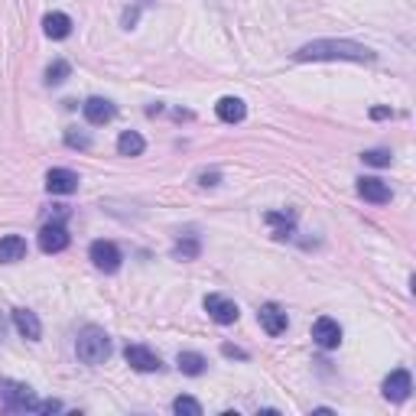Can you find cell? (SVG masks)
Here are the masks:
<instances>
[{
    "mask_svg": "<svg viewBox=\"0 0 416 416\" xmlns=\"http://www.w3.org/2000/svg\"><path fill=\"white\" fill-rule=\"evenodd\" d=\"M0 339H4V316H0Z\"/></svg>",
    "mask_w": 416,
    "mask_h": 416,
    "instance_id": "cell-30",
    "label": "cell"
},
{
    "mask_svg": "<svg viewBox=\"0 0 416 416\" xmlns=\"http://www.w3.org/2000/svg\"><path fill=\"white\" fill-rule=\"evenodd\" d=\"M124 358H127V364H131L133 371H140V374H153V371L163 368L160 355L150 351V348H143V345H127L124 348Z\"/></svg>",
    "mask_w": 416,
    "mask_h": 416,
    "instance_id": "cell-5",
    "label": "cell"
},
{
    "mask_svg": "<svg viewBox=\"0 0 416 416\" xmlns=\"http://www.w3.org/2000/svg\"><path fill=\"white\" fill-rule=\"evenodd\" d=\"M88 257H92V263L98 270H104V273H117V267H121V251H117V244H111V241H94L92 247H88Z\"/></svg>",
    "mask_w": 416,
    "mask_h": 416,
    "instance_id": "cell-4",
    "label": "cell"
},
{
    "mask_svg": "<svg viewBox=\"0 0 416 416\" xmlns=\"http://www.w3.org/2000/svg\"><path fill=\"white\" fill-rule=\"evenodd\" d=\"M65 143H69L72 150H88V147H92L88 133H78V131H65Z\"/></svg>",
    "mask_w": 416,
    "mask_h": 416,
    "instance_id": "cell-24",
    "label": "cell"
},
{
    "mask_svg": "<svg viewBox=\"0 0 416 416\" xmlns=\"http://www.w3.org/2000/svg\"><path fill=\"white\" fill-rule=\"evenodd\" d=\"M358 195L364 202H374V205H387L390 202V185L378 176H364V179H358Z\"/></svg>",
    "mask_w": 416,
    "mask_h": 416,
    "instance_id": "cell-10",
    "label": "cell"
},
{
    "mask_svg": "<svg viewBox=\"0 0 416 416\" xmlns=\"http://www.w3.org/2000/svg\"><path fill=\"white\" fill-rule=\"evenodd\" d=\"M312 339H316L319 348H339L341 345V325L329 316L316 319V325H312Z\"/></svg>",
    "mask_w": 416,
    "mask_h": 416,
    "instance_id": "cell-9",
    "label": "cell"
},
{
    "mask_svg": "<svg viewBox=\"0 0 416 416\" xmlns=\"http://www.w3.org/2000/svg\"><path fill=\"white\" fill-rule=\"evenodd\" d=\"M410 390H413V378H410L407 368H397V371L387 374V381H384V397L387 400L400 403V400H407L410 397Z\"/></svg>",
    "mask_w": 416,
    "mask_h": 416,
    "instance_id": "cell-8",
    "label": "cell"
},
{
    "mask_svg": "<svg viewBox=\"0 0 416 416\" xmlns=\"http://www.w3.org/2000/svg\"><path fill=\"white\" fill-rule=\"evenodd\" d=\"M221 355H228V358H247V351H244V348H234V345H221Z\"/></svg>",
    "mask_w": 416,
    "mask_h": 416,
    "instance_id": "cell-27",
    "label": "cell"
},
{
    "mask_svg": "<svg viewBox=\"0 0 416 416\" xmlns=\"http://www.w3.org/2000/svg\"><path fill=\"white\" fill-rule=\"evenodd\" d=\"M300 62H325V59H348V62H374L378 55L361 43L351 39H312L296 53Z\"/></svg>",
    "mask_w": 416,
    "mask_h": 416,
    "instance_id": "cell-1",
    "label": "cell"
},
{
    "mask_svg": "<svg viewBox=\"0 0 416 416\" xmlns=\"http://www.w3.org/2000/svg\"><path fill=\"white\" fill-rule=\"evenodd\" d=\"M205 312L212 319H215L218 325H231V322H238V306H234L228 296H218V293H212V296H205Z\"/></svg>",
    "mask_w": 416,
    "mask_h": 416,
    "instance_id": "cell-7",
    "label": "cell"
},
{
    "mask_svg": "<svg viewBox=\"0 0 416 416\" xmlns=\"http://www.w3.org/2000/svg\"><path fill=\"white\" fill-rule=\"evenodd\" d=\"M393 111L390 108H371V117H374V121H384V117H390Z\"/></svg>",
    "mask_w": 416,
    "mask_h": 416,
    "instance_id": "cell-29",
    "label": "cell"
},
{
    "mask_svg": "<svg viewBox=\"0 0 416 416\" xmlns=\"http://www.w3.org/2000/svg\"><path fill=\"white\" fill-rule=\"evenodd\" d=\"M267 224L273 228V238H290V234H293V215H283V212H267Z\"/></svg>",
    "mask_w": 416,
    "mask_h": 416,
    "instance_id": "cell-21",
    "label": "cell"
},
{
    "mask_svg": "<svg viewBox=\"0 0 416 416\" xmlns=\"http://www.w3.org/2000/svg\"><path fill=\"white\" fill-rule=\"evenodd\" d=\"M69 231H65V224L62 221H49L43 224V231H39V247L46 251V254H59L69 247Z\"/></svg>",
    "mask_w": 416,
    "mask_h": 416,
    "instance_id": "cell-6",
    "label": "cell"
},
{
    "mask_svg": "<svg viewBox=\"0 0 416 416\" xmlns=\"http://www.w3.org/2000/svg\"><path fill=\"white\" fill-rule=\"evenodd\" d=\"M46 189L53 195H72L78 189V173H72V170H49L46 173Z\"/></svg>",
    "mask_w": 416,
    "mask_h": 416,
    "instance_id": "cell-13",
    "label": "cell"
},
{
    "mask_svg": "<svg viewBox=\"0 0 416 416\" xmlns=\"http://www.w3.org/2000/svg\"><path fill=\"white\" fill-rule=\"evenodd\" d=\"M173 413H179V416H202V403L192 400V397H176V400H173Z\"/></svg>",
    "mask_w": 416,
    "mask_h": 416,
    "instance_id": "cell-23",
    "label": "cell"
},
{
    "mask_svg": "<svg viewBox=\"0 0 416 416\" xmlns=\"http://www.w3.org/2000/svg\"><path fill=\"white\" fill-rule=\"evenodd\" d=\"M257 319H261V325H263V332H267V335H283L286 325H290L286 312L277 306V302H267V306H261Z\"/></svg>",
    "mask_w": 416,
    "mask_h": 416,
    "instance_id": "cell-11",
    "label": "cell"
},
{
    "mask_svg": "<svg viewBox=\"0 0 416 416\" xmlns=\"http://www.w3.org/2000/svg\"><path fill=\"white\" fill-rule=\"evenodd\" d=\"M215 114L221 117L224 124H238V121H244L247 108H244V101H241V98H221L215 104Z\"/></svg>",
    "mask_w": 416,
    "mask_h": 416,
    "instance_id": "cell-16",
    "label": "cell"
},
{
    "mask_svg": "<svg viewBox=\"0 0 416 416\" xmlns=\"http://www.w3.org/2000/svg\"><path fill=\"white\" fill-rule=\"evenodd\" d=\"M75 355H78V361H85V364H104L111 358L108 332L98 329V325L82 329L78 332V341H75Z\"/></svg>",
    "mask_w": 416,
    "mask_h": 416,
    "instance_id": "cell-2",
    "label": "cell"
},
{
    "mask_svg": "<svg viewBox=\"0 0 416 416\" xmlns=\"http://www.w3.org/2000/svg\"><path fill=\"white\" fill-rule=\"evenodd\" d=\"M59 410H62L59 400H43V403H36V413H59Z\"/></svg>",
    "mask_w": 416,
    "mask_h": 416,
    "instance_id": "cell-26",
    "label": "cell"
},
{
    "mask_svg": "<svg viewBox=\"0 0 416 416\" xmlns=\"http://www.w3.org/2000/svg\"><path fill=\"white\" fill-rule=\"evenodd\" d=\"M199 182L202 185H218V173H199Z\"/></svg>",
    "mask_w": 416,
    "mask_h": 416,
    "instance_id": "cell-28",
    "label": "cell"
},
{
    "mask_svg": "<svg viewBox=\"0 0 416 416\" xmlns=\"http://www.w3.org/2000/svg\"><path fill=\"white\" fill-rule=\"evenodd\" d=\"M13 325L26 341H39V335H43V325H39L36 312H30V309H13Z\"/></svg>",
    "mask_w": 416,
    "mask_h": 416,
    "instance_id": "cell-14",
    "label": "cell"
},
{
    "mask_svg": "<svg viewBox=\"0 0 416 416\" xmlns=\"http://www.w3.org/2000/svg\"><path fill=\"white\" fill-rule=\"evenodd\" d=\"M36 393L26 384L16 381H0V407L4 410H16V413H36Z\"/></svg>",
    "mask_w": 416,
    "mask_h": 416,
    "instance_id": "cell-3",
    "label": "cell"
},
{
    "mask_svg": "<svg viewBox=\"0 0 416 416\" xmlns=\"http://www.w3.org/2000/svg\"><path fill=\"white\" fill-rule=\"evenodd\" d=\"M82 111H85V121L94 124V127H101V124L114 121V114H117V108L111 104L108 98H88L85 104H82Z\"/></svg>",
    "mask_w": 416,
    "mask_h": 416,
    "instance_id": "cell-12",
    "label": "cell"
},
{
    "mask_svg": "<svg viewBox=\"0 0 416 416\" xmlns=\"http://www.w3.org/2000/svg\"><path fill=\"white\" fill-rule=\"evenodd\" d=\"M43 30L49 39H65L72 33V16L65 13H46L43 16Z\"/></svg>",
    "mask_w": 416,
    "mask_h": 416,
    "instance_id": "cell-17",
    "label": "cell"
},
{
    "mask_svg": "<svg viewBox=\"0 0 416 416\" xmlns=\"http://www.w3.org/2000/svg\"><path fill=\"white\" fill-rule=\"evenodd\" d=\"M147 150V143H143V137L133 131H124L121 137H117V153L121 156H140Z\"/></svg>",
    "mask_w": 416,
    "mask_h": 416,
    "instance_id": "cell-20",
    "label": "cell"
},
{
    "mask_svg": "<svg viewBox=\"0 0 416 416\" xmlns=\"http://www.w3.org/2000/svg\"><path fill=\"white\" fill-rule=\"evenodd\" d=\"M72 75V65L65 59H55L53 65H49L46 69V85H62V82H65V78Z\"/></svg>",
    "mask_w": 416,
    "mask_h": 416,
    "instance_id": "cell-22",
    "label": "cell"
},
{
    "mask_svg": "<svg viewBox=\"0 0 416 416\" xmlns=\"http://www.w3.org/2000/svg\"><path fill=\"white\" fill-rule=\"evenodd\" d=\"M176 364H179L182 374H189V378H199V374H205V368H208L205 355H199V351H179Z\"/></svg>",
    "mask_w": 416,
    "mask_h": 416,
    "instance_id": "cell-18",
    "label": "cell"
},
{
    "mask_svg": "<svg viewBox=\"0 0 416 416\" xmlns=\"http://www.w3.org/2000/svg\"><path fill=\"white\" fill-rule=\"evenodd\" d=\"M361 160L368 163V166H390V153H387V150H368Z\"/></svg>",
    "mask_w": 416,
    "mask_h": 416,
    "instance_id": "cell-25",
    "label": "cell"
},
{
    "mask_svg": "<svg viewBox=\"0 0 416 416\" xmlns=\"http://www.w3.org/2000/svg\"><path fill=\"white\" fill-rule=\"evenodd\" d=\"M26 257V241L20 234H7L0 238V263H16Z\"/></svg>",
    "mask_w": 416,
    "mask_h": 416,
    "instance_id": "cell-15",
    "label": "cell"
},
{
    "mask_svg": "<svg viewBox=\"0 0 416 416\" xmlns=\"http://www.w3.org/2000/svg\"><path fill=\"white\" fill-rule=\"evenodd\" d=\"M199 254H202L199 234H182V238L176 241V247H173V257H179V261H195Z\"/></svg>",
    "mask_w": 416,
    "mask_h": 416,
    "instance_id": "cell-19",
    "label": "cell"
}]
</instances>
